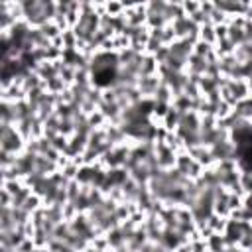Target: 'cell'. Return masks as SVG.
Wrapping results in <instances>:
<instances>
[{
  "label": "cell",
  "instance_id": "cell-6",
  "mask_svg": "<svg viewBox=\"0 0 252 252\" xmlns=\"http://www.w3.org/2000/svg\"><path fill=\"white\" fill-rule=\"evenodd\" d=\"M183 8H185L187 12H191V14H193V12H197L201 6H199L197 2H193V0H185V2H183Z\"/></svg>",
  "mask_w": 252,
  "mask_h": 252
},
{
  "label": "cell",
  "instance_id": "cell-5",
  "mask_svg": "<svg viewBox=\"0 0 252 252\" xmlns=\"http://www.w3.org/2000/svg\"><path fill=\"white\" fill-rule=\"evenodd\" d=\"M37 203H39V195H37V193H35V195H30V197L24 201L22 209H26L28 213H33V211L37 209Z\"/></svg>",
  "mask_w": 252,
  "mask_h": 252
},
{
  "label": "cell",
  "instance_id": "cell-3",
  "mask_svg": "<svg viewBox=\"0 0 252 252\" xmlns=\"http://www.w3.org/2000/svg\"><path fill=\"white\" fill-rule=\"evenodd\" d=\"M39 28H41V32H43L49 39H55V37L59 35V30H61L55 22H45V24H43V26H39Z\"/></svg>",
  "mask_w": 252,
  "mask_h": 252
},
{
  "label": "cell",
  "instance_id": "cell-2",
  "mask_svg": "<svg viewBox=\"0 0 252 252\" xmlns=\"http://www.w3.org/2000/svg\"><path fill=\"white\" fill-rule=\"evenodd\" d=\"M177 169H179L181 173H185L187 177H189V175H197V171H199V161H195L193 158H187V156H179V159H177Z\"/></svg>",
  "mask_w": 252,
  "mask_h": 252
},
{
  "label": "cell",
  "instance_id": "cell-1",
  "mask_svg": "<svg viewBox=\"0 0 252 252\" xmlns=\"http://www.w3.org/2000/svg\"><path fill=\"white\" fill-rule=\"evenodd\" d=\"M158 87H159V81L152 75H142L140 81H138V89H140L142 94H156Z\"/></svg>",
  "mask_w": 252,
  "mask_h": 252
},
{
  "label": "cell",
  "instance_id": "cell-4",
  "mask_svg": "<svg viewBox=\"0 0 252 252\" xmlns=\"http://www.w3.org/2000/svg\"><path fill=\"white\" fill-rule=\"evenodd\" d=\"M215 28H213V24H205L203 28H201V35H203V41H207V43H213L215 39H219L217 37V32H213Z\"/></svg>",
  "mask_w": 252,
  "mask_h": 252
}]
</instances>
